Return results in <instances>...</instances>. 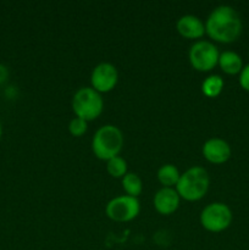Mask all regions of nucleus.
Returning a JSON list of instances; mask_svg holds the SVG:
<instances>
[{"instance_id": "13", "label": "nucleus", "mask_w": 249, "mask_h": 250, "mask_svg": "<svg viewBox=\"0 0 249 250\" xmlns=\"http://www.w3.org/2000/svg\"><path fill=\"white\" fill-rule=\"evenodd\" d=\"M180 177V171L172 164H165L158 171L159 181L165 187L172 188V186H177Z\"/></svg>"}, {"instance_id": "16", "label": "nucleus", "mask_w": 249, "mask_h": 250, "mask_svg": "<svg viewBox=\"0 0 249 250\" xmlns=\"http://www.w3.org/2000/svg\"><path fill=\"white\" fill-rule=\"evenodd\" d=\"M106 170L112 177H124L127 173V163L124 159L121 156H115V158L107 160L106 164Z\"/></svg>"}, {"instance_id": "15", "label": "nucleus", "mask_w": 249, "mask_h": 250, "mask_svg": "<svg viewBox=\"0 0 249 250\" xmlns=\"http://www.w3.org/2000/svg\"><path fill=\"white\" fill-rule=\"evenodd\" d=\"M224 88V80L219 75H211L204 80L202 84V90L207 97L215 98L221 93Z\"/></svg>"}, {"instance_id": "3", "label": "nucleus", "mask_w": 249, "mask_h": 250, "mask_svg": "<svg viewBox=\"0 0 249 250\" xmlns=\"http://www.w3.org/2000/svg\"><path fill=\"white\" fill-rule=\"evenodd\" d=\"M124 146V136L119 127L114 125H105L102 126L97 132L92 141V149L95 156L102 160L119 156Z\"/></svg>"}, {"instance_id": "1", "label": "nucleus", "mask_w": 249, "mask_h": 250, "mask_svg": "<svg viewBox=\"0 0 249 250\" xmlns=\"http://www.w3.org/2000/svg\"><path fill=\"white\" fill-rule=\"evenodd\" d=\"M205 31L214 41L232 43L242 32V21L233 7L220 5L211 11L207 20Z\"/></svg>"}, {"instance_id": "8", "label": "nucleus", "mask_w": 249, "mask_h": 250, "mask_svg": "<svg viewBox=\"0 0 249 250\" xmlns=\"http://www.w3.org/2000/svg\"><path fill=\"white\" fill-rule=\"evenodd\" d=\"M119 80L117 68L110 62H102L94 67L90 76V82L97 92H110L114 89Z\"/></svg>"}, {"instance_id": "9", "label": "nucleus", "mask_w": 249, "mask_h": 250, "mask_svg": "<svg viewBox=\"0 0 249 250\" xmlns=\"http://www.w3.org/2000/svg\"><path fill=\"white\" fill-rule=\"evenodd\" d=\"M203 155L212 164H224L231 156V146L221 138H210L203 146Z\"/></svg>"}, {"instance_id": "10", "label": "nucleus", "mask_w": 249, "mask_h": 250, "mask_svg": "<svg viewBox=\"0 0 249 250\" xmlns=\"http://www.w3.org/2000/svg\"><path fill=\"white\" fill-rule=\"evenodd\" d=\"M180 194L173 188L164 187L154 195V207L163 215H170L177 210L180 205Z\"/></svg>"}, {"instance_id": "19", "label": "nucleus", "mask_w": 249, "mask_h": 250, "mask_svg": "<svg viewBox=\"0 0 249 250\" xmlns=\"http://www.w3.org/2000/svg\"><path fill=\"white\" fill-rule=\"evenodd\" d=\"M7 77H9V70L6 68V66L0 63V84L4 83L7 80Z\"/></svg>"}, {"instance_id": "12", "label": "nucleus", "mask_w": 249, "mask_h": 250, "mask_svg": "<svg viewBox=\"0 0 249 250\" xmlns=\"http://www.w3.org/2000/svg\"><path fill=\"white\" fill-rule=\"evenodd\" d=\"M219 65L224 72L228 75H236V73H241L243 68V61L241 56L234 51H224L220 54Z\"/></svg>"}, {"instance_id": "11", "label": "nucleus", "mask_w": 249, "mask_h": 250, "mask_svg": "<svg viewBox=\"0 0 249 250\" xmlns=\"http://www.w3.org/2000/svg\"><path fill=\"white\" fill-rule=\"evenodd\" d=\"M177 31L181 36L189 39L200 38L205 33V26L199 17L194 15H185L177 21Z\"/></svg>"}, {"instance_id": "6", "label": "nucleus", "mask_w": 249, "mask_h": 250, "mask_svg": "<svg viewBox=\"0 0 249 250\" xmlns=\"http://www.w3.org/2000/svg\"><path fill=\"white\" fill-rule=\"evenodd\" d=\"M220 54L216 46L208 41H199L189 49L190 65L198 71H210L219 63Z\"/></svg>"}, {"instance_id": "7", "label": "nucleus", "mask_w": 249, "mask_h": 250, "mask_svg": "<svg viewBox=\"0 0 249 250\" xmlns=\"http://www.w3.org/2000/svg\"><path fill=\"white\" fill-rule=\"evenodd\" d=\"M141 204L137 198L120 195L110 200L106 205V215L117 222H127L138 216Z\"/></svg>"}, {"instance_id": "5", "label": "nucleus", "mask_w": 249, "mask_h": 250, "mask_svg": "<svg viewBox=\"0 0 249 250\" xmlns=\"http://www.w3.org/2000/svg\"><path fill=\"white\" fill-rule=\"evenodd\" d=\"M231 222L232 211L224 203H211L200 214V224L210 232L225 231Z\"/></svg>"}, {"instance_id": "18", "label": "nucleus", "mask_w": 249, "mask_h": 250, "mask_svg": "<svg viewBox=\"0 0 249 250\" xmlns=\"http://www.w3.org/2000/svg\"><path fill=\"white\" fill-rule=\"evenodd\" d=\"M239 84L242 85L243 89L249 92V63L242 68L241 75H239Z\"/></svg>"}, {"instance_id": "17", "label": "nucleus", "mask_w": 249, "mask_h": 250, "mask_svg": "<svg viewBox=\"0 0 249 250\" xmlns=\"http://www.w3.org/2000/svg\"><path fill=\"white\" fill-rule=\"evenodd\" d=\"M68 131L75 137L82 136L87 131V121H84L83 119H80V117H75L68 124Z\"/></svg>"}, {"instance_id": "2", "label": "nucleus", "mask_w": 249, "mask_h": 250, "mask_svg": "<svg viewBox=\"0 0 249 250\" xmlns=\"http://www.w3.org/2000/svg\"><path fill=\"white\" fill-rule=\"evenodd\" d=\"M209 185L210 178L208 171L200 166H193L181 175L176 190L183 199L195 202L207 194Z\"/></svg>"}, {"instance_id": "14", "label": "nucleus", "mask_w": 249, "mask_h": 250, "mask_svg": "<svg viewBox=\"0 0 249 250\" xmlns=\"http://www.w3.org/2000/svg\"><path fill=\"white\" fill-rule=\"evenodd\" d=\"M122 187H124L127 195L137 198L143 190V182L137 173L127 172L122 177Z\"/></svg>"}, {"instance_id": "4", "label": "nucleus", "mask_w": 249, "mask_h": 250, "mask_svg": "<svg viewBox=\"0 0 249 250\" xmlns=\"http://www.w3.org/2000/svg\"><path fill=\"white\" fill-rule=\"evenodd\" d=\"M104 100L99 92L90 87H83L75 93L72 99V109L77 117L84 121L97 119L103 111Z\"/></svg>"}, {"instance_id": "20", "label": "nucleus", "mask_w": 249, "mask_h": 250, "mask_svg": "<svg viewBox=\"0 0 249 250\" xmlns=\"http://www.w3.org/2000/svg\"><path fill=\"white\" fill-rule=\"evenodd\" d=\"M1 125H0V138H1Z\"/></svg>"}]
</instances>
